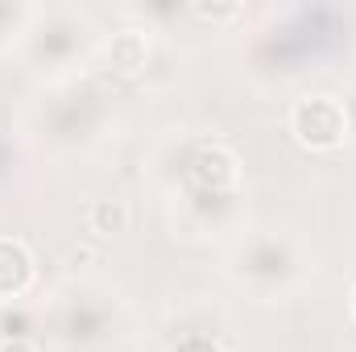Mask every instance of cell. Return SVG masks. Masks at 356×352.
<instances>
[{"label":"cell","instance_id":"8992f818","mask_svg":"<svg viewBox=\"0 0 356 352\" xmlns=\"http://www.w3.org/2000/svg\"><path fill=\"white\" fill-rule=\"evenodd\" d=\"M286 125H290V137L302 150H311V154H332V150H340L353 137L344 99L340 95H327V91H315V95L294 99Z\"/></svg>","mask_w":356,"mask_h":352},{"label":"cell","instance_id":"4fadbf2b","mask_svg":"<svg viewBox=\"0 0 356 352\" xmlns=\"http://www.w3.org/2000/svg\"><path fill=\"white\" fill-rule=\"evenodd\" d=\"M0 352H42V344H38L33 336H17V340H4Z\"/></svg>","mask_w":356,"mask_h":352},{"label":"cell","instance_id":"7a4b0ae2","mask_svg":"<svg viewBox=\"0 0 356 352\" xmlns=\"http://www.w3.org/2000/svg\"><path fill=\"white\" fill-rule=\"evenodd\" d=\"M224 269L257 303H286L311 282L315 253L286 228H245L232 241Z\"/></svg>","mask_w":356,"mask_h":352},{"label":"cell","instance_id":"30bf717a","mask_svg":"<svg viewBox=\"0 0 356 352\" xmlns=\"http://www.w3.org/2000/svg\"><path fill=\"white\" fill-rule=\"evenodd\" d=\"M29 21H33V4H0V50L21 46Z\"/></svg>","mask_w":356,"mask_h":352},{"label":"cell","instance_id":"6da1fadb","mask_svg":"<svg viewBox=\"0 0 356 352\" xmlns=\"http://www.w3.org/2000/svg\"><path fill=\"white\" fill-rule=\"evenodd\" d=\"M58 352H116L129 336V307L104 282H67L42 303V336Z\"/></svg>","mask_w":356,"mask_h":352},{"label":"cell","instance_id":"9c48e42d","mask_svg":"<svg viewBox=\"0 0 356 352\" xmlns=\"http://www.w3.org/2000/svg\"><path fill=\"white\" fill-rule=\"evenodd\" d=\"M129 224V207L120 199H95L88 207V228L99 237H112V232H124Z\"/></svg>","mask_w":356,"mask_h":352},{"label":"cell","instance_id":"ba28073f","mask_svg":"<svg viewBox=\"0 0 356 352\" xmlns=\"http://www.w3.org/2000/svg\"><path fill=\"white\" fill-rule=\"evenodd\" d=\"M95 58L112 75H141L149 63V29L145 25H120V29L104 33Z\"/></svg>","mask_w":356,"mask_h":352},{"label":"cell","instance_id":"8fae6325","mask_svg":"<svg viewBox=\"0 0 356 352\" xmlns=\"http://www.w3.org/2000/svg\"><path fill=\"white\" fill-rule=\"evenodd\" d=\"M182 13L191 21H203V25H228V21L245 17V4H186Z\"/></svg>","mask_w":356,"mask_h":352},{"label":"cell","instance_id":"9a60e30c","mask_svg":"<svg viewBox=\"0 0 356 352\" xmlns=\"http://www.w3.org/2000/svg\"><path fill=\"white\" fill-rule=\"evenodd\" d=\"M348 315H353V323H356V286H353V294H348Z\"/></svg>","mask_w":356,"mask_h":352},{"label":"cell","instance_id":"52a82bcc","mask_svg":"<svg viewBox=\"0 0 356 352\" xmlns=\"http://www.w3.org/2000/svg\"><path fill=\"white\" fill-rule=\"evenodd\" d=\"M38 286V257L21 237L0 232V307L25 303Z\"/></svg>","mask_w":356,"mask_h":352},{"label":"cell","instance_id":"5b68a950","mask_svg":"<svg viewBox=\"0 0 356 352\" xmlns=\"http://www.w3.org/2000/svg\"><path fill=\"white\" fill-rule=\"evenodd\" d=\"M175 186L182 199H236L241 195V158L216 137L186 141L175 166Z\"/></svg>","mask_w":356,"mask_h":352},{"label":"cell","instance_id":"3957f363","mask_svg":"<svg viewBox=\"0 0 356 352\" xmlns=\"http://www.w3.org/2000/svg\"><path fill=\"white\" fill-rule=\"evenodd\" d=\"M99 38L104 33L91 25L88 13L67 8V4H50V8H33V21L21 38L17 54L38 79L63 83L75 71H83V63L95 58Z\"/></svg>","mask_w":356,"mask_h":352},{"label":"cell","instance_id":"277c9868","mask_svg":"<svg viewBox=\"0 0 356 352\" xmlns=\"http://www.w3.org/2000/svg\"><path fill=\"white\" fill-rule=\"evenodd\" d=\"M108 95L95 88H79V83H67L54 95L42 99L38 108V133L54 145V150H88L91 141L104 137L108 129Z\"/></svg>","mask_w":356,"mask_h":352},{"label":"cell","instance_id":"e0dca14e","mask_svg":"<svg viewBox=\"0 0 356 352\" xmlns=\"http://www.w3.org/2000/svg\"><path fill=\"white\" fill-rule=\"evenodd\" d=\"M0 344H4V336H0Z\"/></svg>","mask_w":356,"mask_h":352},{"label":"cell","instance_id":"7c38bea8","mask_svg":"<svg viewBox=\"0 0 356 352\" xmlns=\"http://www.w3.org/2000/svg\"><path fill=\"white\" fill-rule=\"evenodd\" d=\"M166 352H228L220 344V336L216 332H203V328H191V332H182L170 340V349Z\"/></svg>","mask_w":356,"mask_h":352},{"label":"cell","instance_id":"5bb4252c","mask_svg":"<svg viewBox=\"0 0 356 352\" xmlns=\"http://www.w3.org/2000/svg\"><path fill=\"white\" fill-rule=\"evenodd\" d=\"M344 112H348V129H353V137H356V83L344 95Z\"/></svg>","mask_w":356,"mask_h":352},{"label":"cell","instance_id":"2e32d148","mask_svg":"<svg viewBox=\"0 0 356 352\" xmlns=\"http://www.w3.org/2000/svg\"><path fill=\"white\" fill-rule=\"evenodd\" d=\"M0 175H4V145H0Z\"/></svg>","mask_w":356,"mask_h":352}]
</instances>
